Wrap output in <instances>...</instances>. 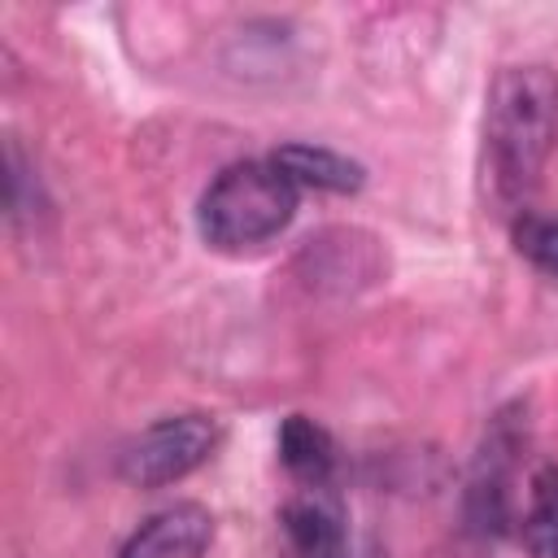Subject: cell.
I'll use <instances>...</instances> for the list:
<instances>
[{
  "label": "cell",
  "instance_id": "1",
  "mask_svg": "<svg viewBox=\"0 0 558 558\" xmlns=\"http://www.w3.org/2000/svg\"><path fill=\"white\" fill-rule=\"evenodd\" d=\"M558 140V74L549 65H506L488 87L484 144L501 201H519Z\"/></svg>",
  "mask_w": 558,
  "mask_h": 558
},
{
  "label": "cell",
  "instance_id": "2",
  "mask_svg": "<svg viewBox=\"0 0 558 558\" xmlns=\"http://www.w3.org/2000/svg\"><path fill=\"white\" fill-rule=\"evenodd\" d=\"M296 196L301 187L270 157H248L227 166L205 187L196 222L214 248H257L292 222Z\"/></svg>",
  "mask_w": 558,
  "mask_h": 558
},
{
  "label": "cell",
  "instance_id": "3",
  "mask_svg": "<svg viewBox=\"0 0 558 558\" xmlns=\"http://www.w3.org/2000/svg\"><path fill=\"white\" fill-rule=\"evenodd\" d=\"M222 440L218 418L209 414H174L153 427H144L122 453H118V475L135 488H166L183 475H192Z\"/></svg>",
  "mask_w": 558,
  "mask_h": 558
},
{
  "label": "cell",
  "instance_id": "4",
  "mask_svg": "<svg viewBox=\"0 0 558 558\" xmlns=\"http://www.w3.org/2000/svg\"><path fill=\"white\" fill-rule=\"evenodd\" d=\"M214 545V514L201 501H174L157 514H148L118 558H201Z\"/></svg>",
  "mask_w": 558,
  "mask_h": 558
},
{
  "label": "cell",
  "instance_id": "5",
  "mask_svg": "<svg viewBox=\"0 0 558 558\" xmlns=\"http://www.w3.org/2000/svg\"><path fill=\"white\" fill-rule=\"evenodd\" d=\"M296 187H314V192H336V196H349L366 183V170L336 153V148H323V144H283L275 157H270Z\"/></svg>",
  "mask_w": 558,
  "mask_h": 558
},
{
  "label": "cell",
  "instance_id": "6",
  "mask_svg": "<svg viewBox=\"0 0 558 558\" xmlns=\"http://www.w3.org/2000/svg\"><path fill=\"white\" fill-rule=\"evenodd\" d=\"M279 458L292 471V480H301L305 488H323L336 471V440L314 418L292 414L279 427Z\"/></svg>",
  "mask_w": 558,
  "mask_h": 558
},
{
  "label": "cell",
  "instance_id": "7",
  "mask_svg": "<svg viewBox=\"0 0 558 558\" xmlns=\"http://www.w3.org/2000/svg\"><path fill=\"white\" fill-rule=\"evenodd\" d=\"M519 541L527 558H558V466L554 462L532 475Z\"/></svg>",
  "mask_w": 558,
  "mask_h": 558
},
{
  "label": "cell",
  "instance_id": "8",
  "mask_svg": "<svg viewBox=\"0 0 558 558\" xmlns=\"http://www.w3.org/2000/svg\"><path fill=\"white\" fill-rule=\"evenodd\" d=\"M510 235H514L519 257H527L536 270H545V275L558 279V218H545V214H519Z\"/></svg>",
  "mask_w": 558,
  "mask_h": 558
}]
</instances>
